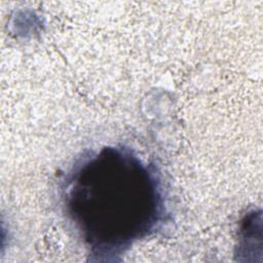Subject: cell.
I'll return each instance as SVG.
<instances>
[{"label":"cell","instance_id":"1","mask_svg":"<svg viewBox=\"0 0 263 263\" xmlns=\"http://www.w3.org/2000/svg\"><path fill=\"white\" fill-rule=\"evenodd\" d=\"M67 216L91 255H120L157 229L164 200L155 167L124 147L83 157L63 187Z\"/></svg>","mask_w":263,"mask_h":263}]
</instances>
